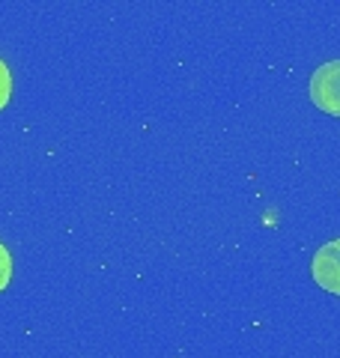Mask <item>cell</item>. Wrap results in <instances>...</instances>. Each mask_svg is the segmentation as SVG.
<instances>
[{
  "label": "cell",
  "instance_id": "3957f363",
  "mask_svg": "<svg viewBox=\"0 0 340 358\" xmlns=\"http://www.w3.org/2000/svg\"><path fill=\"white\" fill-rule=\"evenodd\" d=\"M9 96H13V75H9L6 63L0 60V110L9 105Z\"/></svg>",
  "mask_w": 340,
  "mask_h": 358
},
{
  "label": "cell",
  "instance_id": "7a4b0ae2",
  "mask_svg": "<svg viewBox=\"0 0 340 358\" xmlns=\"http://www.w3.org/2000/svg\"><path fill=\"white\" fill-rule=\"evenodd\" d=\"M311 275L325 293L340 296V239L325 242L311 260Z\"/></svg>",
  "mask_w": 340,
  "mask_h": 358
},
{
  "label": "cell",
  "instance_id": "6da1fadb",
  "mask_svg": "<svg viewBox=\"0 0 340 358\" xmlns=\"http://www.w3.org/2000/svg\"><path fill=\"white\" fill-rule=\"evenodd\" d=\"M313 105L332 117H340V60H328L311 75Z\"/></svg>",
  "mask_w": 340,
  "mask_h": 358
},
{
  "label": "cell",
  "instance_id": "277c9868",
  "mask_svg": "<svg viewBox=\"0 0 340 358\" xmlns=\"http://www.w3.org/2000/svg\"><path fill=\"white\" fill-rule=\"evenodd\" d=\"M9 278H13V257H9L6 245L0 242V293H3V289H6Z\"/></svg>",
  "mask_w": 340,
  "mask_h": 358
}]
</instances>
